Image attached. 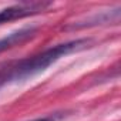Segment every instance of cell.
<instances>
[{
	"instance_id": "obj_2",
	"label": "cell",
	"mask_w": 121,
	"mask_h": 121,
	"mask_svg": "<svg viewBox=\"0 0 121 121\" xmlns=\"http://www.w3.org/2000/svg\"><path fill=\"white\" fill-rule=\"evenodd\" d=\"M48 6H51V3L33 2V3H20V4L7 7V9L0 12V26H2L3 23L12 22V20L23 19V17H27V16L37 14L40 12H44Z\"/></svg>"
},
{
	"instance_id": "obj_1",
	"label": "cell",
	"mask_w": 121,
	"mask_h": 121,
	"mask_svg": "<svg viewBox=\"0 0 121 121\" xmlns=\"http://www.w3.org/2000/svg\"><path fill=\"white\" fill-rule=\"evenodd\" d=\"M90 43H91L90 39H78V40L67 41L63 44L54 46L51 48H47L46 51H43L37 56L20 60V61L9 66L6 70L0 73V87L7 83L22 81L29 77H33V76L44 71L47 67H50L53 63H56L60 57L70 54L73 51L83 50V48L88 47Z\"/></svg>"
},
{
	"instance_id": "obj_4",
	"label": "cell",
	"mask_w": 121,
	"mask_h": 121,
	"mask_svg": "<svg viewBox=\"0 0 121 121\" xmlns=\"http://www.w3.org/2000/svg\"><path fill=\"white\" fill-rule=\"evenodd\" d=\"M33 121H56V117H43V118H36Z\"/></svg>"
},
{
	"instance_id": "obj_3",
	"label": "cell",
	"mask_w": 121,
	"mask_h": 121,
	"mask_svg": "<svg viewBox=\"0 0 121 121\" xmlns=\"http://www.w3.org/2000/svg\"><path fill=\"white\" fill-rule=\"evenodd\" d=\"M37 33V27L36 26H26L23 29H19L10 34H7L6 37L0 39V53H3L9 48H13L16 46H20L23 43H26L27 40L33 39Z\"/></svg>"
}]
</instances>
